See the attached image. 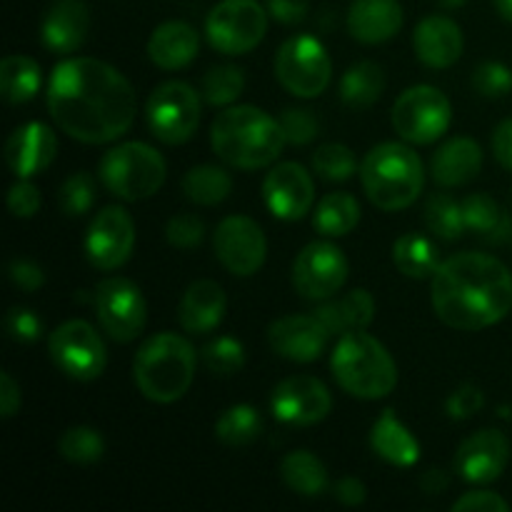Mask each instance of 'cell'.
I'll return each instance as SVG.
<instances>
[{
  "label": "cell",
  "mask_w": 512,
  "mask_h": 512,
  "mask_svg": "<svg viewBox=\"0 0 512 512\" xmlns=\"http://www.w3.org/2000/svg\"><path fill=\"white\" fill-rule=\"evenodd\" d=\"M348 280V258L338 245L315 240L305 245L293 263V285L303 298L328 300Z\"/></svg>",
  "instance_id": "14"
},
{
  "label": "cell",
  "mask_w": 512,
  "mask_h": 512,
  "mask_svg": "<svg viewBox=\"0 0 512 512\" xmlns=\"http://www.w3.org/2000/svg\"><path fill=\"white\" fill-rule=\"evenodd\" d=\"M100 180L110 195L128 203L153 198L165 183V158L148 143H120L103 155Z\"/></svg>",
  "instance_id": "7"
},
{
  "label": "cell",
  "mask_w": 512,
  "mask_h": 512,
  "mask_svg": "<svg viewBox=\"0 0 512 512\" xmlns=\"http://www.w3.org/2000/svg\"><path fill=\"white\" fill-rule=\"evenodd\" d=\"M493 153L495 160L505 170H512V118L503 120L493 133Z\"/></svg>",
  "instance_id": "53"
},
{
  "label": "cell",
  "mask_w": 512,
  "mask_h": 512,
  "mask_svg": "<svg viewBox=\"0 0 512 512\" xmlns=\"http://www.w3.org/2000/svg\"><path fill=\"white\" fill-rule=\"evenodd\" d=\"M485 398H483V390L478 385H460L453 395L448 398V415L453 420H468L473 415H478L483 410Z\"/></svg>",
  "instance_id": "48"
},
{
  "label": "cell",
  "mask_w": 512,
  "mask_h": 512,
  "mask_svg": "<svg viewBox=\"0 0 512 512\" xmlns=\"http://www.w3.org/2000/svg\"><path fill=\"white\" fill-rule=\"evenodd\" d=\"M280 128H283L285 143L290 145H308L318 135V118L310 108H288L280 113Z\"/></svg>",
  "instance_id": "44"
},
{
  "label": "cell",
  "mask_w": 512,
  "mask_h": 512,
  "mask_svg": "<svg viewBox=\"0 0 512 512\" xmlns=\"http://www.w3.org/2000/svg\"><path fill=\"white\" fill-rule=\"evenodd\" d=\"M430 280L433 310L448 328L473 333L500 323L512 310V273L493 255H453Z\"/></svg>",
  "instance_id": "2"
},
{
  "label": "cell",
  "mask_w": 512,
  "mask_h": 512,
  "mask_svg": "<svg viewBox=\"0 0 512 512\" xmlns=\"http://www.w3.org/2000/svg\"><path fill=\"white\" fill-rule=\"evenodd\" d=\"M335 500L348 508H355V505L365 503V485L360 483L358 478H343L335 483Z\"/></svg>",
  "instance_id": "55"
},
{
  "label": "cell",
  "mask_w": 512,
  "mask_h": 512,
  "mask_svg": "<svg viewBox=\"0 0 512 512\" xmlns=\"http://www.w3.org/2000/svg\"><path fill=\"white\" fill-rule=\"evenodd\" d=\"M420 485H423L425 493L435 495V493H443V490L448 488L450 478L443 473V470H428V473L420 478Z\"/></svg>",
  "instance_id": "56"
},
{
  "label": "cell",
  "mask_w": 512,
  "mask_h": 512,
  "mask_svg": "<svg viewBox=\"0 0 512 512\" xmlns=\"http://www.w3.org/2000/svg\"><path fill=\"white\" fill-rule=\"evenodd\" d=\"M263 433V418L253 405H233L215 420V438L228 448H245Z\"/></svg>",
  "instance_id": "37"
},
{
  "label": "cell",
  "mask_w": 512,
  "mask_h": 512,
  "mask_svg": "<svg viewBox=\"0 0 512 512\" xmlns=\"http://www.w3.org/2000/svg\"><path fill=\"white\" fill-rule=\"evenodd\" d=\"M183 193L190 203L213 208L233 193V178L220 165H195L183 175Z\"/></svg>",
  "instance_id": "36"
},
{
  "label": "cell",
  "mask_w": 512,
  "mask_h": 512,
  "mask_svg": "<svg viewBox=\"0 0 512 512\" xmlns=\"http://www.w3.org/2000/svg\"><path fill=\"white\" fill-rule=\"evenodd\" d=\"M5 330L15 343H35L43 335V320L35 315V310L15 305L5 315Z\"/></svg>",
  "instance_id": "47"
},
{
  "label": "cell",
  "mask_w": 512,
  "mask_h": 512,
  "mask_svg": "<svg viewBox=\"0 0 512 512\" xmlns=\"http://www.w3.org/2000/svg\"><path fill=\"white\" fill-rule=\"evenodd\" d=\"M425 225L430 233L440 240H458L465 233V215L463 203L448 193H435L430 195L425 203Z\"/></svg>",
  "instance_id": "38"
},
{
  "label": "cell",
  "mask_w": 512,
  "mask_h": 512,
  "mask_svg": "<svg viewBox=\"0 0 512 512\" xmlns=\"http://www.w3.org/2000/svg\"><path fill=\"white\" fill-rule=\"evenodd\" d=\"M370 448L378 458L395 468H413L420 460V443L395 415V410H383L370 430Z\"/></svg>",
  "instance_id": "28"
},
{
  "label": "cell",
  "mask_w": 512,
  "mask_h": 512,
  "mask_svg": "<svg viewBox=\"0 0 512 512\" xmlns=\"http://www.w3.org/2000/svg\"><path fill=\"white\" fill-rule=\"evenodd\" d=\"M275 78L295 98H318L333 78L328 50L313 35L288 38L275 55Z\"/></svg>",
  "instance_id": "8"
},
{
  "label": "cell",
  "mask_w": 512,
  "mask_h": 512,
  "mask_svg": "<svg viewBox=\"0 0 512 512\" xmlns=\"http://www.w3.org/2000/svg\"><path fill=\"white\" fill-rule=\"evenodd\" d=\"M265 3H268V13L283 25H298L300 20H305L310 8L308 0H265Z\"/></svg>",
  "instance_id": "52"
},
{
  "label": "cell",
  "mask_w": 512,
  "mask_h": 512,
  "mask_svg": "<svg viewBox=\"0 0 512 512\" xmlns=\"http://www.w3.org/2000/svg\"><path fill=\"white\" fill-rule=\"evenodd\" d=\"M440 3H443L445 8H460V5H465V0H440Z\"/></svg>",
  "instance_id": "58"
},
{
  "label": "cell",
  "mask_w": 512,
  "mask_h": 512,
  "mask_svg": "<svg viewBox=\"0 0 512 512\" xmlns=\"http://www.w3.org/2000/svg\"><path fill=\"white\" fill-rule=\"evenodd\" d=\"M95 315L100 328L115 340V343H130L138 338L145 328L148 305L138 285L128 278H105L100 280L93 295Z\"/></svg>",
  "instance_id": "13"
},
{
  "label": "cell",
  "mask_w": 512,
  "mask_h": 512,
  "mask_svg": "<svg viewBox=\"0 0 512 512\" xmlns=\"http://www.w3.org/2000/svg\"><path fill=\"white\" fill-rule=\"evenodd\" d=\"M198 30L183 20H168L158 25L148 40V55L160 70H180L198 55Z\"/></svg>",
  "instance_id": "27"
},
{
  "label": "cell",
  "mask_w": 512,
  "mask_h": 512,
  "mask_svg": "<svg viewBox=\"0 0 512 512\" xmlns=\"http://www.w3.org/2000/svg\"><path fill=\"white\" fill-rule=\"evenodd\" d=\"M403 28L398 0H353L348 10V33L358 43L378 45L395 38Z\"/></svg>",
  "instance_id": "25"
},
{
  "label": "cell",
  "mask_w": 512,
  "mask_h": 512,
  "mask_svg": "<svg viewBox=\"0 0 512 512\" xmlns=\"http://www.w3.org/2000/svg\"><path fill=\"white\" fill-rule=\"evenodd\" d=\"M48 353L60 373L80 383L100 378L108 363L103 338L85 320H68L58 325L48 338Z\"/></svg>",
  "instance_id": "12"
},
{
  "label": "cell",
  "mask_w": 512,
  "mask_h": 512,
  "mask_svg": "<svg viewBox=\"0 0 512 512\" xmlns=\"http://www.w3.org/2000/svg\"><path fill=\"white\" fill-rule=\"evenodd\" d=\"M313 170L330 183H345L358 173V158L348 145L325 143L313 153Z\"/></svg>",
  "instance_id": "41"
},
{
  "label": "cell",
  "mask_w": 512,
  "mask_h": 512,
  "mask_svg": "<svg viewBox=\"0 0 512 512\" xmlns=\"http://www.w3.org/2000/svg\"><path fill=\"white\" fill-rule=\"evenodd\" d=\"M413 48L420 63L428 68H450L463 55V30L445 15H428L415 28Z\"/></svg>",
  "instance_id": "23"
},
{
  "label": "cell",
  "mask_w": 512,
  "mask_h": 512,
  "mask_svg": "<svg viewBox=\"0 0 512 512\" xmlns=\"http://www.w3.org/2000/svg\"><path fill=\"white\" fill-rule=\"evenodd\" d=\"M8 278L13 280L15 288L25 290V293H35V290L45 285L43 268L28 258H15L13 263L8 265Z\"/></svg>",
  "instance_id": "51"
},
{
  "label": "cell",
  "mask_w": 512,
  "mask_h": 512,
  "mask_svg": "<svg viewBox=\"0 0 512 512\" xmlns=\"http://www.w3.org/2000/svg\"><path fill=\"white\" fill-rule=\"evenodd\" d=\"M273 415L293 428H310L325 420L333 410V398L323 380L313 375H293L285 378L270 398Z\"/></svg>",
  "instance_id": "17"
},
{
  "label": "cell",
  "mask_w": 512,
  "mask_h": 512,
  "mask_svg": "<svg viewBox=\"0 0 512 512\" xmlns=\"http://www.w3.org/2000/svg\"><path fill=\"white\" fill-rule=\"evenodd\" d=\"M225 310H228L225 290L215 280H195L180 300V328L190 335L213 333L223 323Z\"/></svg>",
  "instance_id": "24"
},
{
  "label": "cell",
  "mask_w": 512,
  "mask_h": 512,
  "mask_svg": "<svg viewBox=\"0 0 512 512\" xmlns=\"http://www.w3.org/2000/svg\"><path fill=\"white\" fill-rule=\"evenodd\" d=\"M450 120V100L433 85H413L393 105L395 133L413 145H430L443 138Z\"/></svg>",
  "instance_id": "11"
},
{
  "label": "cell",
  "mask_w": 512,
  "mask_h": 512,
  "mask_svg": "<svg viewBox=\"0 0 512 512\" xmlns=\"http://www.w3.org/2000/svg\"><path fill=\"white\" fill-rule=\"evenodd\" d=\"M20 408V385L10 378V373H0V415L5 420L13 418Z\"/></svg>",
  "instance_id": "54"
},
{
  "label": "cell",
  "mask_w": 512,
  "mask_h": 512,
  "mask_svg": "<svg viewBox=\"0 0 512 512\" xmlns=\"http://www.w3.org/2000/svg\"><path fill=\"white\" fill-rule=\"evenodd\" d=\"M320 323L328 328L330 335H345L353 330H365L375 318V300L368 290H350L343 298H335L318 305L315 310Z\"/></svg>",
  "instance_id": "29"
},
{
  "label": "cell",
  "mask_w": 512,
  "mask_h": 512,
  "mask_svg": "<svg viewBox=\"0 0 512 512\" xmlns=\"http://www.w3.org/2000/svg\"><path fill=\"white\" fill-rule=\"evenodd\" d=\"M58 205L68 218H80L95 205V180L88 173H73L58 190Z\"/></svg>",
  "instance_id": "43"
},
{
  "label": "cell",
  "mask_w": 512,
  "mask_h": 512,
  "mask_svg": "<svg viewBox=\"0 0 512 512\" xmlns=\"http://www.w3.org/2000/svg\"><path fill=\"white\" fill-rule=\"evenodd\" d=\"M210 145L223 163L240 170H260L280 158L285 145L280 120L255 105H230L210 128Z\"/></svg>",
  "instance_id": "3"
},
{
  "label": "cell",
  "mask_w": 512,
  "mask_h": 512,
  "mask_svg": "<svg viewBox=\"0 0 512 512\" xmlns=\"http://www.w3.org/2000/svg\"><path fill=\"white\" fill-rule=\"evenodd\" d=\"M55 153H58V138L53 128L38 120L15 128L5 143V160L18 178H33L48 170Z\"/></svg>",
  "instance_id": "21"
},
{
  "label": "cell",
  "mask_w": 512,
  "mask_h": 512,
  "mask_svg": "<svg viewBox=\"0 0 512 512\" xmlns=\"http://www.w3.org/2000/svg\"><path fill=\"white\" fill-rule=\"evenodd\" d=\"M453 512H510V505L493 490H470L455 500Z\"/></svg>",
  "instance_id": "50"
},
{
  "label": "cell",
  "mask_w": 512,
  "mask_h": 512,
  "mask_svg": "<svg viewBox=\"0 0 512 512\" xmlns=\"http://www.w3.org/2000/svg\"><path fill=\"white\" fill-rule=\"evenodd\" d=\"M200 358H203V365L210 373L230 378V375H235L245 365V348L235 338L223 335V338L210 340L203 348V353H200Z\"/></svg>",
  "instance_id": "42"
},
{
  "label": "cell",
  "mask_w": 512,
  "mask_h": 512,
  "mask_svg": "<svg viewBox=\"0 0 512 512\" xmlns=\"http://www.w3.org/2000/svg\"><path fill=\"white\" fill-rule=\"evenodd\" d=\"M58 453L63 455L68 463L93 465L103 458L105 440L95 428H88V425H75V428H68L63 435H60Z\"/></svg>",
  "instance_id": "40"
},
{
  "label": "cell",
  "mask_w": 512,
  "mask_h": 512,
  "mask_svg": "<svg viewBox=\"0 0 512 512\" xmlns=\"http://www.w3.org/2000/svg\"><path fill=\"white\" fill-rule=\"evenodd\" d=\"M195 368L198 353L193 345L175 333H160L140 345L133 360V378L145 398L168 405L188 393Z\"/></svg>",
  "instance_id": "4"
},
{
  "label": "cell",
  "mask_w": 512,
  "mask_h": 512,
  "mask_svg": "<svg viewBox=\"0 0 512 512\" xmlns=\"http://www.w3.org/2000/svg\"><path fill=\"white\" fill-rule=\"evenodd\" d=\"M165 238L173 248L178 250H193L203 243L205 238V223L193 213L173 215L165 225Z\"/></svg>",
  "instance_id": "45"
},
{
  "label": "cell",
  "mask_w": 512,
  "mask_h": 512,
  "mask_svg": "<svg viewBox=\"0 0 512 512\" xmlns=\"http://www.w3.org/2000/svg\"><path fill=\"white\" fill-rule=\"evenodd\" d=\"M465 228L488 243H505L512 238V218L508 210L490 198L488 193H475L463 200Z\"/></svg>",
  "instance_id": "30"
},
{
  "label": "cell",
  "mask_w": 512,
  "mask_h": 512,
  "mask_svg": "<svg viewBox=\"0 0 512 512\" xmlns=\"http://www.w3.org/2000/svg\"><path fill=\"white\" fill-rule=\"evenodd\" d=\"M495 8H498V13L503 15L505 20L512 23V0H495Z\"/></svg>",
  "instance_id": "57"
},
{
  "label": "cell",
  "mask_w": 512,
  "mask_h": 512,
  "mask_svg": "<svg viewBox=\"0 0 512 512\" xmlns=\"http://www.w3.org/2000/svg\"><path fill=\"white\" fill-rule=\"evenodd\" d=\"M90 30V10L83 0H55L43 15L40 38L55 55H70L80 50Z\"/></svg>",
  "instance_id": "22"
},
{
  "label": "cell",
  "mask_w": 512,
  "mask_h": 512,
  "mask_svg": "<svg viewBox=\"0 0 512 512\" xmlns=\"http://www.w3.org/2000/svg\"><path fill=\"white\" fill-rule=\"evenodd\" d=\"M483 168V150L473 138H453L438 148L430 163L433 180L443 188H460L478 178Z\"/></svg>",
  "instance_id": "26"
},
{
  "label": "cell",
  "mask_w": 512,
  "mask_h": 512,
  "mask_svg": "<svg viewBox=\"0 0 512 512\" xmlns=\"http://www.w3.org/2000/svg\"><path fill=\"white\" fill-rule=\"evenodd\" d=\"M330 370L335 383L360 400H383L398 385L393 355L365 330L340 335L330 358Z\"/></svg>",
  "instance_id": "5"
},
{
  "label": "cell",
  "mask_w": 512,
  "mask_h": 512,
  "mask_svg": "<svg viewBox=\"0 0 512 512\" xmlns=\"http://www.w3.org/2000/svg\"><path fill=\"white\" fill-rule=\"evenodd\" d=\"M268 13L258 0H220L205 18L208 43L223 55H245L260 45Z\"/></svg>",
  "instance_id": "9"
},
{
  "label": "cell",
  "mask_w": 512,
  "mask_h": 512,
  "mask_svg": "<svg viewBox=\"0 0 512 512\" xmlns=\"http://www.w3.org/2000/svg\"><path fill=\"white\" fill-rule=\"evenodd\" d=\"M328 328L318 315H285L268 328V343L280 358L293 363H313L328 345Z\"/></svg>",
  "instance_id": "20"
},
{
  "label": "cell",
  "mask_w": 512,
  "mask_h": 512,
  "mask_svg": "<svg viewBox=\"0 0 512 512\" xmlns=\"http://www.w3.org/2000/svg\"><path fill=\"white\" fill-rule=\"evenodd\" d=\"M48 113L68 138L103 145L128 133L138 98L130 80L113 65L95 58H68L50 75Z\"/></svg>",
  "instance_id": "1"
},
{
  "label": "cell",
  "mask_w": 512,
  "mask_h": 512,
  "mask_svg": "<svg viewBox=\"0 0 512 512\" xmlns=\"http://www.w3.org/2000/svg\"><path fill=\"white\" fill-rule=\"evenodd\" d=\"M280 478L293 493L303 495V498H318L328 490V470H325L323 460L310 450H293L285 455L280 463Z\"/></svg>",
  "instance_id": "31"
},
{
  "label": "cell",
  "mask_w": 512,
  "mask_h": 512,
  "mask_svg": "<svg viewBox=\"0 0 512 512\" xmlns=\"http://www.w3.org/2000/svg\"><path fill=\"white\" fill-rule=\"evenodd\" d=\"M145 120L160 143H188L200 125V95L188 83L168 80L150 93L145 103Z\"/></svg>",
  "instance_id": "10"
},
{
  "label": "cell",
  "mask_w": 512,
  "mask_h": 512,
  "mask_svg": "<svg viewBox=\"0 0 512 512\" xmlns=\"http://www.w3.org/2000/svg\"><path fill=\"white\" fill-rule=\"evenodd\" d=\"M360 203L350 193H328L315 208L313 225L325 238H343L360 223Z\"/></svg>",
  "instance_id": "35"
},
{
  "label": "cell",
  "mask_w": 512,
  "mask_h": 512,
  "mask_svg": "<svg viewBox=\"0 0 512 512\" xmlns=\"http://www.w3.org/2000/svg\"><path fill=\"white\" fill-rule=\"evenodd\" d=\"M265 208L280 220L305 218L315 203V183L300 163H278L263 180Z\"/></svg>",
  "instance_id": "18"
},
{
  "label": "cell",
  "mask_w": 512,
  "mask_h": 512,
  "mask_svg": "<svg viewBox=\"0 0 512 512\" xmlns=\"http://www.w3.org/2000/svg\"><path fill=\"white\" fill-rule=\"evenodd\" d=\"M135 248V223L130 213L120 205H108L100 210L85 233V255L90 265L103 273L118 270L128 263Z\"/></svg>",
  "instance_id": "16"
},
{
  "label": "cell",
  "mask_w": 512,
  "mask_h": 512,
  "mask_svg": "<svg viewBox=\"0 0 512 512\" xmlns=\"http://www.w3.org/2000/svg\"><path fill=\"white\" fill-rule=\"evenodd\" d=\"M360 180L375 208L405 210L423 193V160L410 145L380 143L363 158Z\"/></svg>",
  "instance_id": "6"
},
{
  "label": "cell",
  "mask_w": 512,
  "mask_h": 512,
  "mask_svg": "<svg viewBox=\"0 0 512 512\" xmlns=\"http://www.w3.org/2000/svg\"><path fill=\"white\" fill-rule=\"evenodd\" d=\"M43 75H40L38 60L28 55H8L0 63V93L5 103L23 105L38 95Z\"/></svg>",
  "instance_id": "33"
},
{
  "label": "cell",
  "mask_w": 512,
  "mask_h": 512,
  "mask_svg": "<svg viewBox=\"0 0 512 512\" xmlns=\"http://www.w3.org/2000/svg\"><path fill=\"white\" fill-rule=\"evenodd\" d=\"M243 88L245 75L235 65H213L200 80V95L205 103L215 105V108H228L240 98Z\"/></svg>",
  "instance_id": "39"
},
{
  "label": "cell",
  "mask_w": 512,
  "mask_h": 512,
  "mask_svg": "<svg viewBox=\"0 0 512 512\" xmlns=\"http://www.w3.org/2000/svg\"><path fill=\"white\" fill-rule=\"evenodd\" d=\"M393 263L405 278H433L440 268V253L430 238L420 233H408L393 243Z\"/></svg>",
  "instance_id": "32"
},
{
  "label": "cell",
  "mask_w": 512,
  "mask_h": 512,
  "mask_svg": "<svg viewBox=\"0 0 512 512\" xmlns=\"http://www.w3.org/2000/svg\"><path fill=\"white\" fill-rule=\"evenodd\" d=\"M213 245L220 265L238 278H250L258 273L268 255L263 228L248 215H228L215 228Z\"/></svg>",
  "instance_id": "15"
},
{
  "label": "cell",
  "mask_w": 512,
  "mask_h": 512,
  "mask_svg": "<svg viewBox=\"0 0 512 512\" xmlns=\"http://www.w3.org/2000/svg\"><path fill=\"white\" fill-rule=\"evenodd\" d=\"M510 460V443L500 430H480L460 443L455 470L473 485H488L505 473Z\"/></svg>",
  "instance_id": "19"
},
{
  "label": "cell",
  "mask_w": 512,
  "mask_h": 512,
  "mask_svg": "<svg viewBox=\"0 0 512 512\" xmlns=\"http://www.w3.org/2000/svg\"><path fill=\"white\" fill-rule=\"evenodd\" d=\"M40 190L30 183V178H20L8 193V208L15 218H33L40 210Z\"/></svg>",
  "instance_id": "49"
},
{
  "label": "cell",
  "mask_w": 512,
  "mask_h": 512,
  "mask_svg": "<svg viewBox=\"0 0 512 512\" xmlns=\"http://www.w3.org/2000/svg\"><path fill=\"white\" fill-rule=\"evenodd\" d=\"M473 88L485 98H505L512 90L510 68L503 63H495V60L478 65L473 73Z\"/></svg>",
  "instance_id": "46"
},
{
  "label": "cell",
  "mask_w": 512,
  "mask_h": 512,
  "mask_svg": "<svg viewBox=\"0 0 512 512\" xmlns=\"http://www.w3.org/2000/svg\"><path fill=\"white\" fill-rule=\"evenodd\" d=\"M385 90V73L373 60H360L345 70L340 80V98L350 108H370L380 100Z\"/></svg>",
  "instance_id": "34"
}]
</instances>
